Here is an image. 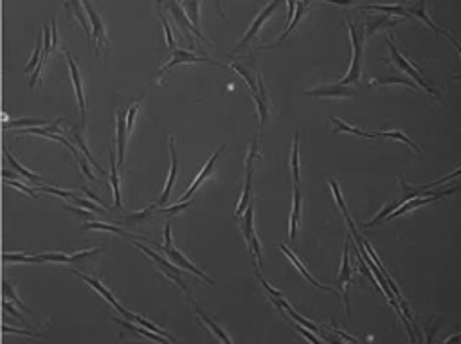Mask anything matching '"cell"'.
Instances as JSON below:
<instances>
[{
  "label": "cell",
  "instance_id": "6da1fadb",
  "mask_svg": "<svg viewBox=\"0 0 461 344\" xmlns=\"http://www.w3.org/2000/svg\"><path fill=\"white\" fill-rule=\"evenodd\" d=\"M348 29H349V36H351V49H353V60H351V67H349V72L342 77L339 85L348 87V85H355V83L360 81V72H362V47H364V35L358 33V27L355 26L353 22L348 20Z\"/></svg>",
  "mask_w": 461,
  "mask_h": 344
},
{
  "label": "cell",
  "instance_id": "7a4b0ae2",
  "mask_svg": "<svg viewBox=\"0 0 461 344\" xmlns=\"http://www.w3.org/2000/svg\"><path fill=\"white\" fill-rule=\"evenodd\" d=\"M388 43H389V49H391V56H393V61L398 65V69L404 70L405 74H409L411 77H413L414 81L418 83V87H422V89H425L427 92L431 96H434V98H440V94H438V91H436L434 87L431 85V81H427L425 77L420 74L418 67H414L413 63H409V61L405 60L404 56L400 54V51H398L397 47H395V43L391 42V38H388Z\"/></svg>",
  "mask_w": 461,
  "mask_h": 344
},
{
  "label": "cell",
  "instance_id": "3957f363",
  "mask_svg": "<svg viewBox=\"0 0 461 344\" xmlns=\"http://www.w3.org/2000/svg\"><path fill=\"white\" fill-rule=\"evenodd\" d=\"M134 245L137 247V249H141L144 254H148V256H150V258L153 260V262H155L157 265H160V271L164 272V276H168L169 280H171V281H175V283H177L178 287H180L182 290H184V292L188 294V296H190V290H188V287H186V283L180 280V276H178V274H180V272H182V269H178V267H175V265H171V263H169L166 258H162V256H159V254H157V252H153V250H151V249H148V247H144V245H141V243H137V241H135V240H134Z\"/></svg>",
  "mask_w": 461,
  "mask_h": 344
},
{
  "label": "cell",
  "instance_id": "277c9868",
  "mask_svg": "<svg viewBox=\"0 0 461 344\" xmlns=\"http://www.w3.org/2000/svg\"><path fill=\"white\" fill-rule=\"evenodd\" d=\"M178 63H211V65H216V67H224V63H218V61L211 60V58H207V56H197V54H193V52H190V51L175 49V51L171 52V60L157 72V79H159L166 70L171 69V67H177Z\"/></svg>",
  "mask_w": 461,
  "mask_h": 344
},
{
  "label": "cell",
  "instance_id": "5b68a950",
  "mask_svg": "<svg viewBox=\"0 0 461 344\" xmlns=\"http://www.w3.org/2000/svg\"><path fill=\"white\" fill-rule=\"evenodd\" d=\"M459 190H461V186H457V188H454V190H447V191H440V193L429 195V197L407 198V200H404V202L400 204V207H398L397 211H393L391 215L386 216V220H393V218H397V216H402V215H405V213H409V211L416 209V207L425 206V204H431V202H434V200H438V198L447 197V195H450V193H456V191H459Z\"/></svg>",
  "mask_w": 461,
  "mask_h": 344
},
{
  "label": "cell",
  "instance_id": "8992f818",
  "mask_svg": "<svg viewBox=\"0 0 461 344\" xmlns=\"http://www.w3.org/2000/svg\"><path fill=\"white\" fill-rule=\"evenodd\" d=\"M256 150H258V139H254L252 142V148L249 151V157H247V162H245V184H243V193L240 197V204L236 207V215H243L245 209L249 207L250 204V190H252V160L256 157Z\"/></svg>",
  "mask_w": 461,
  "mask_h": 344
},
{
  "label": "cell",
  "instance_id": "52a82bcc",
  "mask_svg": "<svg viewBox=\"0 0 461 344\" xmlns=\"http://www.w3.org/2000/svg\"><path fill=\"white\" fill-rule=\"evenodd\" d=\"M85 6V11L88 13V18H90V26H92V47H94V52L98 54V43L103 47L105 56H108V42H107V33H105V27H103V22L101 18L98 17V13L94 11L92 4H83Z\"/></svg>",
  "mask_w": 461,
  "mask_h": 344
},
{
  "label": "cell",
  "instance_id": "ba28073f",
  "mask_svg": "<svg viewBox=\"0 0 461 344\" xmlns=\"http://www.w3.org/2000/svg\"><path fill=\"white\" fill-rule=\"evenodd\" d=\"M349 238L346 241L344 247V254H342V265H341V272H339V285H341V292L344 297L346 303V312L348 315L351 314V308H349V287H351V267H349Z\"/></svg>",
  "mask_w": 461,
  "mask_h": 344
},
{
  "label": "cell",
  "instance_id": "9c48e42d",
  "mask_svg": "<svg viewBox=\"0 0 461 344\" xmlns=\"http://www.w3.org/2000/svg\"><path fill=\"white\" fill-rule=\"evenodd\" d=\"M65 58H67V63H69V70H70V77H72L74 89H76V96H78V103H79V112H81V119L83 125H86V108H85V96H83V81H81V74L74 58L70 56L69 51H65Z\"/></svg>",
  "mask_w": 461,
  "mask_h": 344
},
{
  "label": "cell",
  "instance_id": "30bf717a",
  "mask_svg": "<svg viewBox=\"0 0 461 344\" xmlns=\"http://www.w3.org/2000/svg\"><path fill=\"white\" fill-rule=\"evenodd\" d=\"M169 9H171V13H173V17H175V20H177V24L180 26V29H182V33H184V36L188 40H190V33H193L195 36L199 40H202V42H207V38L206 36L200 33L197 27L193 26L190 22V18H188V15H186V11L182 9V4H178V2H171L169 4Z\"/></svg>",
  "mask_w": 461,
  "mask_h": 344
},
{
  "label": "cell",
  "instance_id": "8fae6325",
  "mask_svg": "<svg viewBox=\"0 0 461 344\" xmlns=\"http://www.w3.org/2000/svg\"><path fill=\"white\" fill-rule=\"evenodd\" d=\"M224 148H225V146H224V144H222V146H220V148H218V150H216V151H215V153H213V155H211V159L207 160V164H206V166H204V169H202V171H200V173H199V175H197V179H195V181H193V182H191V186H190V190L186 191V193H184V195H182V197H180V202H188V200H190V197H191V195H193V193H195V191H197V190H199V188H200V184H202V182H204V181H206L207 177L211 175L213 168H215V164H216V160H218V157H220V153H222V151H224Z\"/></svg>",
  "mask_w": 461,
  "mask_h": 344
},
{
  "label": "cell",
  "instance_id": "7c38bea8",
  "mask_svg": "<svg viewBox=\"0 0 461 344\" xmlns=\"http://www.w3.org/2000/svg\"><path fill=\"white\" fill-rule=\"evenodd\" d=\"M169 151H171V169H169V177H168V181H166V188H164L160 198L157 200V206H164V204H168L169 195H171V190H173V184H175V181H177L178 157H177V148H175V139L173 137H169Z\"/></svg>",
  "mask_w": 461,
  "mask_h": 344
},
{
  "label": "cell",
  "instance_id": "4fadbf2b",
  "mask_svg": "<svg viewBox=\"0 0 461 344\" xmlns=\"http://www.w3.org/2000/svg\"><path fill=\"white\" fill-rule=\"evenodd\" d=\"M276 8H278V2H270V4H268L267 8L263 9L261 13H259L258 17H256L254 24L250 26V29L247 31V35L243 36V40H241V43H240V45H238V47L234 49V52L241 51V49H243V47H247V45H249V43H250V40H252L256 35H258V31L261 29V26H263V24H265V22L268 20V17H270V15H272V11H274V9H276Z\"/></svg>",
  "mask_w": 461,
  "mask_h": 344
},
{
  "label": "cell",
  "instance_id": "5bb4252c",
  "mask_svg": "<svg viewBox=\"0 0 461 344\" xmlns=\"http://www.w3.org/2000/svg\"><path fill=\"white\" fill-rule=\"evenodd\" d=\"M306 96H317V98H349L353 96L355 91L349 87H342L339 83H332V85H321L317 89H310L305 92Z\"/></svg>",
  "mask_w": 461,
  "mask_h": 344
},
{
  "label": "cell",
  "instance_id": "9a60e30c",
  "mask_svg": "<svg viewBox=\"0 0 461 344\" xmlns=\"http://www.w3.org/2000/svg\"><path fill=\"white\" fill-rule=\"evenodd\" d=\"M162 250H164V252H166V254H168V258H171V262H173V263H177V265H178V267H180V269H188V271H190V272H195V274L199 276V278H202L204 281H207V283H215V281H213L211 278H209V276H206L202 271H200V269H197V267H195L193 263H191L190 260L186 258L184 254L180 252V250H177V249H175V247H173V245H169V247H162Z\"/></svg>",
  "mask_w": 461,
  "mask_h": 344
},
{
  "label": "cell",
  "instance_id": "2e32d148",
  "mask_svg": "<svg viewBox=\"0 0 461 344\" xmlns=\"http://www.w3.org/2000/svg\"><path fill=\"white\" fill-rule=\"evenodd\" d=\"M72 272H74V274H78L83 281H86V283L90 285V287L94 288L96 292L100 294L101 297H105V299H107V301L110 303V305H112L114 308H116L117 312H119V314H123V312H125V308H123V306H121L119 303H117V299L112 296V292H110V290H107V288H105V285L101 283L100 280H96V278H92V276H85L83 272H79V271H72Z\"/></svg>",
  "mask_w": 461,
  "mask_h": 344
},
{
  "label": "cell",
  "instance_id": "e0dca14e",
  "mask_svg": "<svg viewBox=\"0 0 461 344\" xmlns=\"http://www.w3.org/2000/svg\"><path fill=\"white\" fill-rule=\"evenodd\" d=\"M126 137H128V130H126V114L121 110V112H117V168H121L123 162H125Z\"/></svg>",
  "mask_w": 461,
  "mask_h": 344
},
{
  "label": "cell",
  "instance_id": "ac0fdd59",
  "mask_svg": "<svg viewBox=\"0 0 461 344\" xmlns=\"http://www.w3.org/2000/svg\"><path fill=\"white\" fill-rule=\"evenodd\" d=\"M280 249L283 250L285 254H287V258H289L290 262H292L294 265H296V269H298V271L301 272V274H303V278H305L306 281H310V283L314 285V287H317V288H324L326 292H330V294H335V296H339V292H337V290H333L332 287H324V285H321L317 280H314V276H312L310 272L306 271V269H305V265H303V263L299 262V260H298V256H296V254H294L292 250H290V249H287V247H285L283 243H280Z\"/></svg>",
  "mask_w": 461,
  "mask_h": 344
},
{
  "label": "cell",
  "instance_id": "d6986e66",
  "mask_svg": "<svg viewBox=\"0 0 461 344\" xmlns=\"http://www.w3.org/2000/svg\"><path fill=\"white\" fill-rule=\"evenodd\" d=\"M254 98H256V107H258V112H259V134H261L263 126H265L267 117H268V99H267L265 85H263L261 74L258 76V94H256Z\"/></svg>",
  "mask_w": 461,
  "mask_h": 344
},
{
  "label": "cell",
  "instance_id": "ffe728a7",
  "mask_svg": "<svg viewBox=\"0 0 461 344\" xmlns=\"http://www.w3.org/2000/svg\"><path fill=\"white\" fill-rule=\"evenodd\" d=\"M301 190L299 184H294V204H292V213H290V240H296V232H298V224L301 218Z\"/></svg>",
  "mask_w": 461,
  "mask_h": 344
},
{
  "label": "cell",
  "instance_id": "44dd1931",
  "mask_svg": "<svg viewBox=\"0 0 461 344\" xmlns=\"http://www.w3.org/2000/svg\"><path fill=\"white\" fill-rule=\"evenodd\" d=\"M117 324H121L123 328H126V330H130V331H134V333H137V335H141V337H146V339H150V340H153V342H159V344H169V340L168 339H164V337H160V335H157V333H153V331H150V330H144L142 326H139V324H134L132 321L130 323H126V321H119V319H114Z\"/></svg>",
  "mask_w": 461,
  "mask_h": 344
},
{
  "label": "cell",
  "instance_id": "7402d4cb",
  "mask_svg": "<svg viewBox=\"0 0 461 344\" xmlns=\"http://www.w3.org/2000/svg\"><path fill=\"white\" fill-rule=\"evenodd\" d=\"M123 315H126V319H128V321H134L135 324H139V326H142V328H146V330L153 331V333H157V335L164 337V339H168V340H175L171 335H169L168 331L160 330L159 326H155V324H153V323H150V321H146V319H144V317H141V315H137V314H132V312H128V310H125V312H123Z\"/></svg>",
  "mask_w": 461,
  "mask_h": 344
},
{
  "label": "cell",
  "instance_id": "603a6c76",
  "mask_svg": "<svg viewBox=\"0 0 461 344\" xmlns=\"http://www.w3.org/2000/svg\"><path fill=\"white\" fill-rule=\"evenodd\" d=\"M241 229H243V236H245L247 245H250L252 236H254V202L249 204V207L243 213V220H241Z\"/></svg>",
  "mask_w": 461,
  "mask_h": 344
},
{
  "label": "cell",
  "instance_id": "cb8c5ba5",
  "mask_svg": "<svg viewBox=\"0 0 461 344\" xmlns=\"http://www.w3.org/2000/svg\"><path fill=\"white\" fill-rule=\"evenodd\" d=\"M195 310H197V314H199L200 321H202V323H204V324H206V326H207V328H209V330H211V331H213V333H215V335H216V339L220 340V342H222V344H233V340L229 339V335H227V333H225V331H224V330H222V328H220V326H218V324H216V323H215V321H213V319H209V317H207V315H206V314H204L202 310H200V308H199V306H197V305H195Z\"/></svg>",
  "mask_w": 461,
  "mask_h": 344
},
{
  "label": "cell",
  "instance_id": "d4e9b609",
  "mask_svg": "<svg viewBox=\"0 0 461 344\" xmlns=\"http://www.w3.org/2000/svg\"><path fill=\"white\" fill-rule=\"evenodd\" d=\"M407 13H409L411 17H413V15H414V17L422 18V20L425 22L427 26H429L432 31H434L436 35H440V33H441V29H440V27H436V24L431 20V18H429V15H427V4H425V2H416V4L409 6V11H407Z\"/></svg>",
  "mask_w": 461,
  "mask_h": 344
},
{
  "label": "cell",
  "instance_id": "484cf974",
  "mask_svg": "<svg viewBox=\"0 0 461 344\" xmlns=\"http://www.w3.org/2000/svg\"><path fill=\"white\" fill-rule=\"evenodd\" d=\"M333 125L337 126L335 132H346V134H351V135H357V137H364V139H373L377 137V134H370V132H364V130L357 128V126H349L346 125L342 119H337V117H330Z\"/></svg>",
  "mask_w": 461,
  "mask_h": 344
},
{
  "label": "cell",
  "instance_id": "4316f807",
  "mask_svg": "<svg viewBox=\"0 0 461 344\" xmlns=\"http://www.w3.org/2000/svg\"><path fill=\"white\" fill-rule=\"evenodd\" d=\"M119 168L116 166V159H114V151L110 148V181H112V190H114V200H116V207H121V191H119Z\"/></svg>",
  "mask_w": 461,
  "mask_h": 344
},
{
  "label": "cell",
  "instance_id": "83f0119b",
  "mask_svg": "<svg viewBox=\"0 0 461 344\" xmlns=\"http://www.w3.org/2000/svg\"><path fill=\"white\" fill-rule=\"evenodd\" d=\"M296 8H298V15H296V18H292V22H290L289 26H287V29H285V33H283V35H281L280 38L276 40V43H274V45H270V47H265V49H274V47H276V45H280V43L283 42V40L287 38V36H289L290 33H292V31H294V27L298 26V24H299V20H301V18H303V15H305V9L308 8V2H298V4H296Z\"/></svg>",
  "mask_w": 461,
  "mask_h": 344
},
{
  "label": "cell",
  "instance_id": "f1b7e54d",
  "mask_svg": "<svg viewBox=\"0 0 461 344\" xmlns=\"http://www.w3.org/2000/svg\"><path fill=\"white\" fill-rule=\"evenodd\" d=\"M377 137H388V139H395V141H400V142H404L405 146H409V148H413L414 151H418V153H422V148L416 144L414 141H411L407 135L404 134V132H398V130H388V132H379L377 134Z\"/></svg>",
  "mask_w": 461,
  "mask_h": 344
},
{
  "label": "cell",
  "instance_id": "f546056e",
  "mask_svg": "<svg viewBox=\"0 0 461 344\" xmlns=\"http://www.w3.org/2000/svg\"><path fill=\"white\" fill-rule=\"evenodd\" d=\"M290 171H292L294 182L299 184V134L294 135V146H292V160H290Z\"/></svg>",
  "mask_w": 461,
  "mask_h": 344
},
{
  "label": "cell",
  "instance_id": "4dcf8cb0",
  "mask_svg": "<svg viewBox=\"0 0 461 344\" xmlns=\"http://www.w3.org/2000/svg\"><path fill=\"white\" fill-rule=\"evenodd\" d=\"M6 155H8V160H9V164H11V166H13V168L17 169L18 173H20V175H24V177H26L27 181H31V182H40V181H42V177H40V175H36V173H33V171H29V169H26V168H24V166H22V164L18 162L17 159H15V157H13V153H11V151H9V150H6Z\"/></svg>",
  "mask_w": 461,
  "mask_h": 344
},
{
  "label": "cell",
  "instance_id": "1f68e13d",
  "mask_svg": "<svg viewBox=\"0 0 461 344\" xmlns=\"http://www.w3.org/2000/svg\"><path fill=\"white\" fill-rule=\"evenodd\" d=\"M74 8V17L78 18L79 24H81L83 27H85L86 35L90 36V42H92V26H90V18H86V13H85V6L81 4V2H74L72 4Z\"/></svg>",
  "mask_w": 461,
  "mask_h": 344
},
{
  "label": "cell",
  "instance_id": "d6a6232c",
  "mask_svg": "<svg viewBox=\"0 0 461 344\" xmlns=\"http://www.w3.org/2000/svg\"><path fill=\"white\" fill-rule=\"evenodd\" d=\"M364 9H377V11H384V13H389V15H400V17H411V15L407 13V9H404V6L367 4V6H364Z\"/></svg>",
  "mask_w": 461,
  "mask_h": 344
},
{
  "label": "cell",
  "instance_id": "836d02e7",
  "mask_svg": "<svg viewBox=\"0 0 461 344\" xmlns=\"http://www.w3.org/2000/svg\"><path fill=\"white\" fill-rule=\"evenodd\" d=\"M231 69H233L234 72H238L241 77H243V79H245L247 87L250 89L252 96L258 94V85H256V81H254V77H252V74L247 72V69H243V67H241V65H238V63H231Z\"/></svg>",
  "mask_w": 461,
  "mask_h": 344
},
{
  "label": "cell",
  "instance_id": "e575fe53",
  "mask_svg": "<svg viewBox=\"0 0 461 344\" xmlns=\"http://www.w3.org/2000/svg\"><path fill=\"white\" fill-rule=\"evenodd\" d=\"M400 204H402V200H395V202L388 204V206L384 207V209L380 211V213L375 216V218H373V220H370V222H366V224H364V227L367 229V227H373V225H377V224H379V222H380V220H382V218H386V215H391L393 211H397L398 207H400Z\"/></svg>",
  "mask_w": 461,
  "mask_h": 344
},
{
  "label": "cell",
  "instance_id": "d590c367",
  "mask_svg": "<svg viewBox=\"0 0 461 344\" xmlns=\"http://www.w3.org/2000/svg\"><path fill=\"white\" fill-rule=\"evenodd\" d=\"M330 188H332L333 197H335V200H337V204H339V207H341V211L344 213V218L348 220V224H353V220H351V216H349V213H348V207H346V204H344V198H342V193H341V190H339V184H337L333 179L330 181Z\"/></svg>",
  "mask_w": 461,
  "mask_h": 344
},
{
  "label": "cell",
  "instance_id": "8d00e7d4",
  "mask_svg": "<svg viewBox=\"0 0 461 344\" xmlns=\"http://www.w3.org/2000/svg\"><path fill=\"white\" fill-rule=\"evenodd\" d=\"M4 297H6V301L15 303V305H17L18 308L24 310V312H29V308H27V306L20 301V297H18L17 290H15V288L11 287V283H9V281H6V283H4Z\"/></svg>",
  "mask_w": 461,
  "mask_h": 344
},
{
  "label": "cell",
  "instance_id": "74e56055",
  "mask_svg": "<svg viewBox=\"0 0 461 344\" xmlns=\"http://www.w3.org/2000/svg\"><path fill=\"white\" fill-rule=\"evenodd\" d=\"M70 132H72V137L76 139V142H78V146L81 148V151L86 155V159H88V162H90L92 166H94V168L98 169V171H103V168H101L100 164L96 162V160H94V157H92V153H90V150H88V148H86V144H85V142H83L81 135L78 134V130H76V126H72V130H70Z\"/></svg>",
  "mask_w": 461,
  "mask_h": 344
},
{
  "label": "cell",
  "instance_id": "f35d334b",
  "mask_svg": "<svg viewBox=\"0 0 461 344\" xmlns=\"http://www.w3.org/2000/svg\"><path fill=\"white\" fill-rule=\"evenodd\" d=\"M85 229H100V231L116 232V234H121V236L130 238V240H135L134 236H130L128 232H125L123 229H117V227H114V225H108V224H101V222H88V224H85Z\"/></svg>",
  "mask_w": 461,
  "mask_h": 344
},
{
  "label": "cell",
  "instance_id": "ab89813d",
  "mask_svg": "<svg viewBox=\"0 0 461 344\" xmlns=\"http://www.w3.org/2000/svg\"><path fill=\"white\" fill-rule=\"evenodd\" d=\"M157 15H159L160 22H162V26H164V33H166V42H168V49L173 52L175 49H177V45H175V38H173L171 27H169L168 20H166V17L162 15V11H160V4H157Z\"/></svg>",
  "mask_w": 461,
  "mask_h": 344
},
{
  "label": "cell",
  "instance_id": "60d3db41",
  "mask_svg": "<svg viewBox=\"0 0 461 344\" xmlns=\"http://www.w3.org/2000/svg\"><path fill=\"white\" fill-rule=\"evenodd\" d=\"M155 207L157 206H150V207H146L144 211H139V213H134V215H130V216H125L123 218V222L125 224H137V222H142V220H146L148 216L155 211Z\"/></svg>",
  "mask_w": 461,
  "mask_h": 344
},
{
  "label": "cell",
  "instance_id": "b9f144b4",
  "mask_svg": "<svg viewBox=\"0 0 461 344\" xmlns=\"http://www.w3.org/2000/svg\"><path fill=\"white\" fill-rule=\"evenodd\" d=\"M139 108H141V99H139L137 103L132 105V107L128 108V112H126V130H128V135H130V132H132V128H134V121L139 112Z\"/></svg>",
  "mask_w": 461,
  "mask_h": 344
},
{
  "label": "cell",
  "instance_id": "7bdbcfd3",
  "mask_svg": "<svg viewBox=\"0 0 461 344\" xmlns=\"http://www.w3.org/2000/svg\"><path fill=\"white\" fill-rule=\"evenodd\" d=\"M184 6L186 9H191L190 13H186V15H190V22L193 24L197 29H199V8H200V4L199 2H188V4H182Z\"/></svg>",
  "mask_w": 461,
  "mask_h": 344
},
{
  "label": "cell",
  "instance_id": "ee69618b",
  "mask_svg": "<svg viewBox=\"0 0 461 344\" xmlns=\"http://www.w3.org/2000/svg\"><path fill=\"white\" fill-rule=\"evenodd\" d=\"M51 123H45V121H38V119H20V121H13L11 123V128H20V126H49Z\"/></svg>",
  "mask_w": 461,
  "mask_h": 344
},
{
  "label": "cell",
  "instance_id": "f6af8a7d",
  "mask_svg": "<svg viewBox=\"0 0 461 344\" xmlns=\"http://www.w3.org/2000/svg\"><path fill=\"white\" fill-rule=\"evenodd\" d=\"M388 83H400L404 87H411V89H416L418 85H414L413 81H405V79H398V77H388V79H373L371 85L377 87V85H388Z\"/></svg>",
  "mask_w": 461,
  "mask_h": 344
},
{
  "label": "cell",
  "instance_id": "bcb514c9",
  "mask_svg": "<svg viewBox=\"0 0 461 344\" xmlns=\"http://www.w3.org/2000/svg\"><path fill=\"white\" fill-rule=\"evenodd\" d=\"M459 175H461V168L457 169V171L450 173V175L441 177V179H438V181H432V182H429V184H425V186H416V188H418L420 191H425V190H429V188H434V186H438V184H443V182L450 181V179H454V177H459Z\"/></svg>",
  "mask_w": 461,
  "mask_h": 344
},
{
  "label": "cell",
  "instance_id": "7dc6e473",
  "mask_svg": "<svg viewBox=\"0 0 461 344\" xmlns=\"http://www.w3.org/2000/svg\"><path fill=\"white\" fill-rule=\"evenodd\" d=\"M40 191H45V193H51V195H58L61 198H74V191H65V190H56V188H49V186H38Z\"/></svg>",
  "mask_w": 461,
  "mask_h": 344
},
{
  "label": "cell",
  "instance_id": "c3c4849f",
  "mask_svg": "<svg viewBox=\"0 0 461 344\" xmlns=\"http://www.w3.org/2000/svg\"><path fill=\"white\" fill-rule=\"evenodd\" d=\"M250 252H254V258H256V265H258V269H261V247H259V240L258 236H252V241H250L249 245Z\"/></svg>",
  "mask_w": 461,
  "mask_h": 344
},
{
  "label": "cell",
  "instance_id": "681fc988",
  "mask_svg": "<svg viewBox=\"0 0 461 344\" xmlns=\"http://www.w3.org/2000/svg\"><path fill=\"white\" fill-rule=\"evenodd\" d=\"M6 184H9L11 188H17V190H20L22 193H26V195H29L31 198H38V195L35 193V191L31 190V188H27V186H24L22 182H18V181H9V179H6Z\"/></svg>",
  "mask_w": 461,
  "mask_h": 344
},
{
  "label": "cell",
  "instance_id": "f907efd6",
  "mask_svg": "<svg viewBox=\"0 0 461 344\" xmlns=\"http://www.w3.org/2000/svg\"><path fill=\"white\" fill-rule=\"evenodd\" d=\"M190 204H191V200H188V202H180V204H177V206H171V207H162L160 213H164V215H177V213L184 211L186 207L190 206Z\"/></svg>",
  "mask_w": 461,
  "mask_h": 344
},
{
  "label": "cell",
  "instance_id": "816d5d0a",
  "mask_svg": "<svg viewBox=\"0 0 461 344\" xmlns=\"http://www.w3.org/2000/svg\"><path fill=\"white\" fill-rule=\"evenodd\" d=\"M258 280H259V281H261V285H263V287H265V290H267V292H268V294H270V296H272V297H278V299H280V297H283V294H281V292H278L276 288L272 287V285H270V283H268V281H267V280H265V278H263V276H261V274H259V272H258Z\"/></svg>",
  "mask_w": 461,
  "mask_h": 344
},
{
  "label": "cell",
  "instance_id": "f5cc1de1",
  "mask_svg": "<svg viewBox=\"0 0 461 344\" xmlns=\"http://www.w3.org/2000/svg\"><path fill=\"white\" fill-rule=\"evenodd\" d=\"M72 200L76 204H79V206H83L86 211H101L103 209V207L98 206V204H92V202H88V200H83V198H79V197H74Z\"/></svg>",
  "mask_w": 461,
  "mask_h": 344
},
{
  "label": "cell",
  "instance_id": "db71d44e",
  "mask_svg": "<svg viewBox=\"0 0 461 344\" xmlns=\"http://www.w3.org/2000/svg\"><path fill=\"white\" fill-rule=\"evenodd\" d=\"M296 330H298L299 333H301V335L305 337V339H308V340H310L312 344H321V340L317 339V337H315L314 333H312V331H308V330H306V328H303V326H299V324H296Z\"/></svg>",
  "mask_w": 461,
  "mask_h": 344
},
{
  "label": "cell",
  "instance_id": "11a10c76",
  "mask_svg": "<svg viewBox=\"0 0 461 344\" xmlns=\"http://www.w3.org/2000/svg\"><path fill=\"white\" fill-rule=\"evenodd\" d=\"M40 42H36V47H35V54H33V58H31V61L27 63V67H26V72H29V69L31 67H35V65H38L40 63Z\"/></svg>",
  "mask_w": 461,
  "mask_h": 344
},
{
  "label": "cell",
  "instance_id": "9f6ffc18",
  "mask_svg": "<svg viewBox=\"0 0 461 344\" xmlns=\"http://www.w3.org/2000/svg\"><path fill=\"white\" fill-rule=\"evenodd\" d=\"M441 33H443V35H447V36H448V38H450V42H452V43H454V47H456V49H457V52H459V56H461V45H459V42H457V40H456V38H454V36H452V35H450V33H448V31H441Z\"/></svg>",
  "mask_w": 461,
  "mask_h": 344
},
{
  "label": "cell",
  "instance_id": "6f0895ef",
  "mask_svg": "<svg viewBox=\"0 0 461 344\" xmlns=\"http://www.w3.org/2000/svg\"><path fill=\"white\" fill-rule=\"evenodd\" d=\"M459 342H461V333H457V335H452L450 339H447L441 344H459Z\"/></svg>",
  "mask_w": 461,
  "mask_h": 344
},
{
  "label": "cell",
  "instance_id": "680465c9",
  "mask_svg": "<svg viewBox=\"0 0 461 344\" xmlns=\"http://www.w3.org/2000/svg\"><path fill=\"white\" fill-rule=\"evenodd\" d=\"M4 331H17V333H22V331H18L17 328L13 330V328H9V326H4ZM24 335H36V333H29V331H24ZM36 337H38V335H36Z\"/></svg>",
  "mask_w": 461,
  "mask_h": 344
}]
</instances>
